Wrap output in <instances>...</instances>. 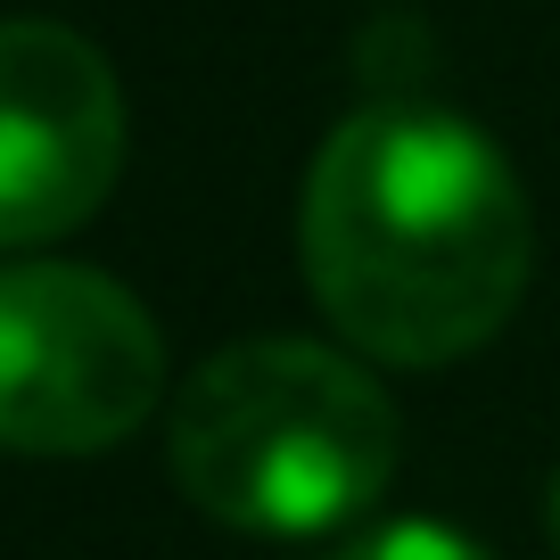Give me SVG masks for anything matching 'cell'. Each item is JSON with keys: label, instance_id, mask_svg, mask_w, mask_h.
Wrapping results in <instances>:
<instances>
[{"label": "cell", "instance_id": "cell-3", "mask_svg": "<svg viewBox=\"0 0 560 560\" xmlns=\"http://www.w3.org/2000/svg\"><path fill=\"white\" fill-rule=\"evenodd\" d=\"M165 338L124 280L91 264L0 272V454H107L158 412Z\"/></svg>", "mask_w": 560, "mask_h": 560}, {"label": "cell", "instance_id": "cell-4", "mask_svg": "<svg viewBox=\"0 0 560 560\" xmlns=\"http://www.w3.org/2000/svg\"><path fill=\"white\" fill-rule=\"evenodd\" d=\"M124 174L116 67L58 18L0 25V247L67 240Z\"/></svg>", "mask_w": 560, "mask_h": 560}, {"label": "cell", "instance_id": "cell-1", "mask_svg": "<svg viewBox=\"0 0 560 560\" xmlns=\"http://www.w3.org/2000/svg\"><path fill=\"white\" fill-rule=\"evenodd\" d=\"M314 305L354 354L429 371L478 354L527 298V190L478 124L380 100L322 140L298 207Z\"/></svg>", "mask_w": 560, "mask_h": 560}, {"label": "cell", "instance_id": "cell-2", "mask_svg": "<svg viewBox=\"0 0 560 560\" xmlns=\"http://www.w3.org/2000/svg\"><path fill=\"white\" fill-rule=\"evenodd\" d=\"M396 404L354 354L314 338H240L174 396V487L240 536H330L396 478Z\"/></svg>", "mask_w": 560, "mask_h": 560}, {"label": "cell", "instance_id": "cell-5", "mask_svg": "<svg viewBox=\"0 0 560 560\" xmlns=\"http://www.w3.org/2000/svg\"><path fill=\"white\" fill-rule=\"evenodd\" d=\"M338 560H487V552L438 520H387V527H363Z\"/></svg>", "mask_w": 560, "mask_h": 560}, {"label": "cell", "instance_id": "cell-6", "mask_svg": "<svg viewBox=\"0 0 560 560\" xmlns=\"http://www.w3.org/2000/svg\"><path fill=\"white\" fill-rule=\"evenodd\" d=\"M544 520H552V552H560V478H552V511H544Z\"/></svg>", "mask_w": 560, "mask_h": 560}]
</instances>
